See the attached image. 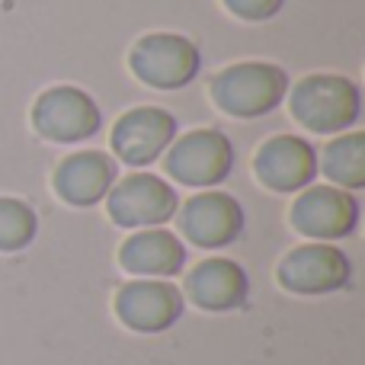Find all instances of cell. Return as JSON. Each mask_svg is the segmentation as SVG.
<instances>
[{
	"label": "cell",
	"instance_id": "6da1fadb",
	"mask_svg": "<svg viewBox=\"0 0 365 365\" xmlns=\"http://www.w3.org/2000/svg\"><path fill=\"white\" fill-rule=\"evenodd\" d=\"M212 100L237 119H259L272 113L289 93V74L279 64L244 61L225 68L212 81Z\"/></svg>",
	"mask_w": 365,
	"mask_h": 365
},
{
	"label": "cell",
	"instance_id": "7a4b0ae2",
	"mask_svg": "<svg viewBox=\"0 0 365 365\" xmlns=\"http://www.w3.org/2000/svg\"><path fill=\"white\" fill-rule=\"evenodd\" d=\"M292 115L311 132H346L359 122L362 93L349 77L340 74H314L304 77L292 90Z\"/></svg>",
	"mask_w": 365,
	"mask_h": 365
},
{
	"label": "cell",
	"instance_id": "3957f363",
	"mask_svg": "<svg viewBox=\"0 0 365 365\" xmlns=\"http://www.w3.org/2000/svg\"><path fill=\"white\" fill-rule=\"evenodd\" d=\"M128 64L138 74V81H145L148 87L180 90L199 74L202 55L186 36L154 32V36H145L135 45Z\"/></svg>",
	"mask_w": 365,
	"mask_h": 365
},
{
	"label": "cell",
	"instance_id": "277c9868",
	"mask_svg": "<svg viewBox=\"0 0 365 365\" xmlns=\"http://www.w3.org/2000/svg\"><path fill=\"white\" fill-rule=\"evenodd\" d=\"M32 125L42 138L58 145H77L83 138H93L103 125L100 106L93 96L77 87H51L36 100Z\"/></svg>",
	"mask_w": 365,
	"mask_h": 365
},
{
	"label": "cell",
	"instance_id": "5b68a950",
	"mask_svg": "<svg viewBox=\"0 0 365 365\" xmlns=\"http://www.w3.org/2000/svg\"><path fill=\"white\" fill-rule=\"evenodd\" d=\"M234 148L218 128H199L182 135L167 154V173L186 186H218L231 177Z\"/></svg>",
	"mask_w": 365,
	"mask_h": 365
},
{
	"label": "cell",
	"instance_id": "8992f818",
	"mask_svg": "<svg viewBox=\"0 0 365 365\" xmlns=\"http://www.w3.org/2000/svg\"><path fill=\"white\" fill-rule=\"evenodd\" d=\"M109 218L119 227H158L177 215V192L154 173H135L109 189Z\"/></svg>",
	"mask_w": 365,
	"mask_h": 365
},
{
	"label": "cell",
	"instance_id": "52a82bcc",
	"mask_svg": "<svg viewBox=\"0 0 365 365\" xmlns=\"http://www.w3.org/2000/svg\"><path fill=\"white\" fill-rule=\"evenodd\" d=\"M353 266L340 247L304 244L279 263V285L295 295H327L349 282Z\"/></svg>",
	"mask_w": 365,
	"mask_h": 365
},
{
	"label": "cell",
	"instance_id": "ba28073f",
	"mask_svg": "<svg viewBox=\"0 0 365 365\" xmlns=\"http://www.w3.org/2000/svg\"><path fill=\"white\" fill-rule=\"evenodd\" d=\"M292 225L304 237L340 240L359 225V202L336 186H308L292 205Z\"/></svg>",
	"mask_w": 365,
	"mask_h": 365
},
{
	"label": "cell",
	"instance_id": "9c48e42d",
	"mask_svg": "<svg viewBox=\"0 0 365 365\" xmlns=\"http://www.w3.org/2000/svg\"><path fill=\"white\" fill-rule=\"evenodd\" d=\"M115 314L128 330L138 334H160L170 330L182 317V295L177 285L160 279H138L119 289Z\"/></svg>",
	"mask_w": 365,
	"mask_h": 365
},
{
	"label": "cell",
	"instance_id": "30bf717a",
	"mask_svg": "<svg viewBox=\"0 0 365 365\" xmlns=\"http://www.w3.org/2000/svg\"><path fill=\"white\" fill-rule=\"evenodd\" d=\"M180 231L189 244L218 250L240 237L244 231V208L227 192H202L186 199L180 212Z\"/></svg>",
	"mask_w": 365,
	"mask_h": 365
},
{
	"label": "cell",
	"instance_id": "8fae6325",
	"mask_svg": "<svg viewBox=\"0 0 365 365\" xmlns=\"http://www.w3.org/2000/svg\"><path fill=\"white\" fill-rule=\"evenodd\" d=\"M177 135V119L158 106H138L125 113L113 128V151L132 167H145L167 151Z\"/></svg>",
	"mask_w": 365,
	"mask_h": 365
},
{
	"label": "cell",
	"instance_id": "7c38bea8",
	"mask_svg": "<svg viewBox=\"0 0 365 365\" xmlns=\"http://www.w3.org/2000/svg\"><path fill=\"white\" fill-rule=\"evenodd\" d=\"M257 177L276 192H295L304 189L317 173V154L298 135H276L253 158Z\"/></svg>",
	"mask_w": 365,
	"mask_h": 365
},
{
	"label": "cell",
	"instance_id": "4fadbf2b",
	"mask_svg": "<svg viewBox=\"0 0 365 365\" xmlns=\"http://www.w3.org/2000/svg\"><path fill=\"white\" fill-rule=\"evenodd\" d=\"M115 177V160L103 151H77L71 158H64L55 170V192L61 195L68 205L87 208L106 199V192L113 189Z\"/></svg>",
	"mask_w": 365,
	"mask_h": 365
},
{
	"label": "cell",
	"instance_id": "5bb4252c",
	"mask_svg": "<svg viewBox=\"0 0 365 365\" xmlns=\"http://www.w3.org/2000/svg\"><path fill=\"white\" fill-rule=\"evenodd\" d=\"M250 292V279H247L244 266L234 259L215 257L199 263L186 279V295L202 311H234L247 302Z\"/></svg>",
	"mask_w": 365,
	"mask_h": 365
},
{
	"label": "cell",
	"instance_id": "9a60e30c",
	"mask_svg": "<svg viewBox=\"0 0 365 365\" xmlns=\"http://www.w3.org/2000/svg\"><path fill=\"white\" fill-rule=\"evenodd\" d=\"M119 263L132 276H177L186 266V247L180 244L177 234L164 227H148L122 244Z\"/></svg>",
	"mask_w": 365,
	"mask_h": 365
},
{
	"label": "cell",
	"instance_id": "2e32d148",
	"mask_svg": "<svg viewBox=\"0 0 365 365\" xmlns=\"http://www.w3.org/2000/svg\"><path fill=\"white\" fill-rule=\"evenodd\" d=\"M324 173L346 189L365 186V135H340L324 148Z\"/></svg>",
	"mask_w": 365,
	"mask_h": 365
},
{
	"label": "cell",
	"instance_id": "e0dca14e",
	"mask_svg": "<svg viewBox=\"0 0 365 365\" xmlns=\"http://www.w3.org/2000/svg\"><path fill=\"white\" fill-rule=\"evenodd\" d=\"M38 218L23 199H0V253H16L32 244Z\"/></svg>",
	"mask_w": 365,
	"mask_h": 365
},
{
	"label": "cell",
	"instance_id": "ac0fdd59",
	"mask_svg": "<svg viewBox=\"0 0 365 365\" xmlns=\"http://www.w3.org/2000/svg\"><path fill=\"white\" fill-rule=\"evenodd\" d=\"M285 0H225V6L234 16L247 19V23H263V19L276 16L282 10Z\"/></svg>",
	"mask_w": 365,
	"mask_h": 365
}]
</instances>
